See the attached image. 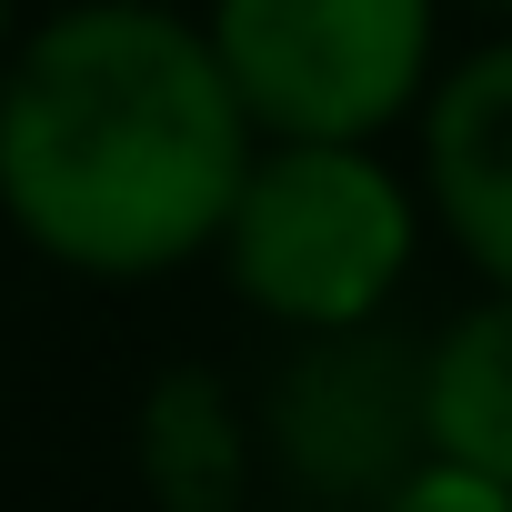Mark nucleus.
<instances>
[{"instance_id":"1a4fd4ad","label":"nucleus","mask_w":512,"mask_h":512,"mask_svg":"<svg viewBox=\"0 0 512 512\" xmlns=\"http://www.w3.org/2000/svg\"><path fill=\"white\" fill-rule=\"evenodd\" d=\"M502 11H512V0H502Z\"/></svg>"},{"instance_id":"39448f33","label":"nucleus","mask_w":512,"mask_h":512,"mask_svg":"<svg viewBox=\"0 0 512 512\" xmlns=\"http://www.w3.org/2000/svg\"><path fill=\"white\" fill-rule=\"evenodd\" d=\"M422 161H432V201H442L452 241L472 251V272L512 302V41L472 51L442 81Z\"/></svg>"},{"instance_id":"7ed1b4c3","label":"nucleus","mask_w":512,"mask_h":512,"mask_svg":"<svg viewBox=\"0 0 512 512\" xmlns=\"http://www.w3.org/2000/svg\"><path fill=\"white\" fill-rule=\"evenodd\" d=\"M211 51L282 151H362L432 71V0H221Z\"/></svg>"},{"instance_id":"423d86ee","label":"nucleus","mask_w":512,"mask_h":512,"mask_svg":"<svg viewBox=\"0 0 512 512\" xmlns=\"http://www.w3.org/2000/svg\"><path fill=\"white\" fill-rule=\"evenodd\" d=\"M422 412H432V462H462L512 492V302L502 292L432 342Z\"/></svg>"},{"instance_id":"f03ea898","label":"nucleus","mask_w":512,"mask_h":512,"mask_svg":"<svg viewBox=\"0 0 512 512\" xmlns=\"http://www.w3.org/2000/svg\"><path fill=\"white\" fill-rule=\"evenodd\" d=\"M231 282L292 332H372L412 262V191L372 151H272L231 211Z\"/></svg>"},{"instance_id":"6e6552de","label":"nucleus","mask_w":512,"mask_h":512,"mask_svg":"<svg viewBox=\"0 0 512 512\" xmlns=\"http://www.w3.org/2000/svg\"><path fill=\"white\" fill-rule=\"evenodd\" d=\"M0 31H11V0H0Z\"/></svg>"},{"instance_id":"f257e3e1","label":"nucleus","mask_w":512,"mask_h":512,"mask_svg":"<svg viewBox=\"0 0 512 512\" xmlns=\"http://www.w3.org/2000/svg\"><path fill=\"white\" fill-rule=\"evenodd\" d=\"M251 111L211 31L151 0H81L0 81V211L51 262L141 282L231 231Z\"/></svg>"},{"instance_id":"0eeeda50","label":"nucleus","mask_w":512,"mask_h":512,"mask_svg":"<svg viewBox=\"0 0 512 512\" xmlns=\"http://www.w3.org/2000/svg\"><path fill=\"white\" fill-rule=\"evenodd\" d=\"M382 512H512V492H502V482H482V472H462V462H422Z\"/></svg>"},{"instance_id":"20e7f679","label":"nucleus","mask_w":512,"mask_h":512,"mask_svg":"<svg viewBox=\"0 0 512 512\" xmlns=\"http://www.w3.org/2000/svg\"><path fill=\"white\" fill-rule=\"evenodd\" d=\"M422 362L432 342H382V332H322L282 392H272V442L312 492L342 502H392L432 462V412H422Z\"/></svg>"}]
</instances>
